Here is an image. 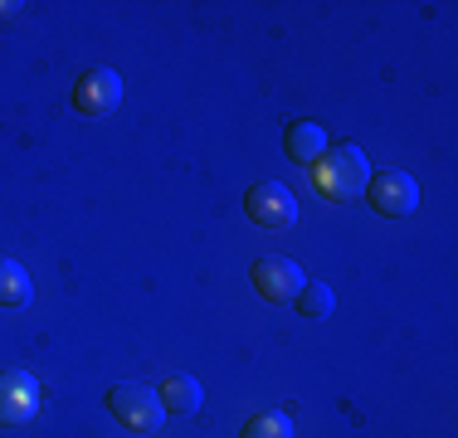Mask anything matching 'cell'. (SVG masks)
Masks as SVG:
<instances>
[{
    "instance_id": "ba28073f",
    "label": "cell",
    "mask_w": 458,
    "mask_h": 438,
    "mask_svg": "<svg viewBox=\"0 0 458 438\" xmlns=\"http://www.w3.org/2000/svg\"><path fill=\"white\" fill-rule=\"evenodd\" d=\"M327 147H332V141H327V127L308 122V117H302V122H288V131H283V151L308 171L327 156Z\"/></svg>"
},
{
    "instance_id": "9c48e42d",
    "label": "cell",
    "mask_w": 458,
    "mask_h": 438,
    "mask_svg": "<svg viewBox=\"0 0 458 438\" xmlns=\"http://www.w3.org/2000/svg\"><path fill=\"white\" fill-rule=\"evenodd\" d=\"M157 400H161V409H166V414H195L205 404V390H200V380H195V375H181V370H176V375H166L157 385Z\"/></svg>"
},
{
    "instance_id": "4fadbf2b",
    "label": "cell",
    "mask_w": 458,
    "mask_h": 438,
    "mask_svg": "<svg viewBox=\"0 0 458 438\" xmlns=\"http://www.w3.org/2000/svg\"><path fill=\"white\" fill-rule=\"evenodd\" d=\"M15 10H20L15 0H0V15H15Z\"/></svg>"
},
{
    "instance_id": "7c38bea8",
    "label": "cell",
    "mask_w": 458,
    "mask_h": 438,
    "mask_svg": "<svg viewBox=\"0 0 458 438\" xmlns=\"http://www.w3.org/2000/svg\"><path fill=\"white\" fill-rule=\"evenodd\" d=\"M239 438H293V419H288V414L264 409V414H254V419L244 424V434H239Z\"/></svg>"
},
{
    "instance_id": "30bf717a",
    "label": "cell",
    "mask_w": 458,
    "mask_h": 438,
    "mask_svg": "<svg viewBox=\"0 0 458 438\" xmlns=\"http://www.w3.org/2000/svg\"><path fill=\"white\" fill-rule=\"evenodd\" d=\"M30 298H35L30 273L15 258H0V307H30Z\"/></svg>"
},
{
    "instance_id": "5b68a950",
    "label": "cell",
    "mask_w": 458,
    "mask_h": 438,
    "mask_svg": "<svg viewBox=\"0 0 458 438\" xmlns=\"http://www.w3.org/2000/svg\"><path fill=\"white\" fill-rule=\"evenodd\" d=\"M249 282H254V292L264 302L283 307V302L298 298V288L308 282V273H302L293 258H283V254H264V258H254V268H249Z\"/></svg>"
},
{
    "instance_id": "8992f818",
    "label": "cell",
    "mask_w": 458,
    "mask_h": 438,
    "mask_svg": "<svg viewBox=\"0 0 458 438\" xmlns=\"http://www.w3.org/2000/svg\"><path fill=\"white\" fill-rule=\"evenodd\" d=\"M366 200H370V210H376V215L405 219V215L420 210V185H414L410 171H380V175H370V181H366Z\"/></svg>"
},
{
    "instance_id": "8fae6325",
    "label": "cell",
    "mask_w": 458,
    "mask_h": 438,
    "mask_svg": "<svg viewBox=\"0 0 458 438\" xmlns=\"http://www.w3.org/2000/svg\"><path fill=\"white\" fill-rule=\"evenodd\" d=\"M293 307H298L308 322H327V316H332V307H336V298H332V288H327V282H312L308 278L298 288V298H293Z\"/></svg>"
},
{
    "instance_id": "3957f363",
    "label": "cell",
    "mask_w": 458,
    "mask_h": 438,
    "mask_svg": "<svg viewBox=\"0 0 458 438\" xmlns=\"http://www.w3.org/2000/svg\"><path fill=\"white\" fill-rule=\"evenodd\" d=\"M244 215L254 219L259 229H268V234H283V229L298 224V195L283 181H259V185H249V195H244Z\"/></svg>"
},
{
    "instance_id": "52a82bcc",
    "label": "cell",
    "mask_w": 458,
    "mask_h": 438,
    "mask_svg": "<svg viewBox=\"0 0 458 438\" xmlns=\"http://www.w3.org/2000/svg\"><path fill=\"white\" fill-rule=\"evenodd\" d=\"M117 103H123V79H117V69L93 63V69H83L79 79H73V107H79L83 117H107V113H117Z\"/></svg>"
},
{
    "instance_id": "6da1fadb",
    "label": "cell",
    "mask_w": 458,
    "mask_h": 438,
    "mask_svg": "<svg viewBox=\"0 0 458 438\" xmlns=\"http://www.w3.org/2000/svg\"><path fill=\"white\" fill-rule=\"evenodd\" d=\"M370 166H366V151L342 141V147H327V156L312 166V185H318L322 200H356L366 195Z\"/></svg>"
},
{
    "instance_id": "277c9868",
    "label": "cell",
    "mask_w": 458,
    "mask_h": 438,
    "mask_svg": "<svg viewBox=\"0 0 458 438\" xmlns=\"http://www.w3.org/2000/svg\"><path fill=\"white\" fill-rule=\"evenodd\" d=\"M45 409V390L30 370H0V429H20Z\"/></svg>"
},
{
    "instance_id": "7a4b0ae2",
    "label": "cell",
    "mask_w": 458,
    "mask_h": 438,
    "mask_svg": "<svg viewBox=\"0 0 458 438\" xmlns=\"http://www.w3.org/2000/svg\"><path fill=\"white\" fill-rule=\"evenodd\" d=\"M107 414L117 419V429L147 438V434H161L166 424V409H161L157 390L151 385H137V380H123V385L107 390Z\"/></svg>"
}]
</instances>
